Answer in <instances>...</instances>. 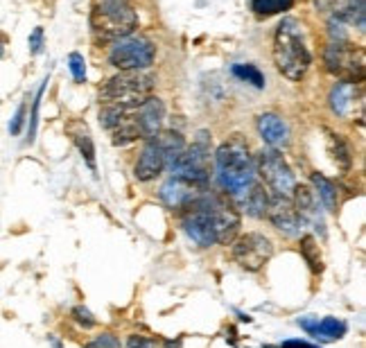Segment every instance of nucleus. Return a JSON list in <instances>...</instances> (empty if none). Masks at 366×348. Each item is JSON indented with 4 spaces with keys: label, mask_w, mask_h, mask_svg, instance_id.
<instances>
[{
    "label": "nucleus",
    "mask_w": 366,
    "mask_h": 348,
    "mask_svg": "<svg viewBox=\"0 0 366 348\" xmlns=\"http://www.w3.org/2000/svg\"><path fill=\"white\" fill-rule=\"evenodd\" d=\"M90 28L105 41H118L131 37L138 28V16L129 0H102L90 14Z\"/></svg>",
    "instance_id": "7ed1b4c3"
},
{
    "label": "nucleus",
    "mask_w": 366,
    "mask_h": 348,
    "mask_svg": "<svg viewBox=\"0 0 366 348\" xmlns=\"http://www.w3.org/2000/svg\"><path fill=\"white\" fill-rule=\"evenodd\" d=\"M294 0H251V9L258 16H273L281 11H288Z\"/></svg>",
    "instance_id": "393cba45"
},
{
    "label": "nucleus",
    "mask_w": 366,
    "mask_h": 348,
    "mask_svg": "<svg viewBox=\"0 0 366 348\" xmlns=\"http://www.w3.org/2000/svg\"><path fill=\"white\" fill-rule=\"evenodd\" d=\"M45 84H48V77L43 79V84L37 93V100L32 104V118H30V143L34 141V136H37V124H39V107H41V98H43V91H45Z\"/></svg>",
    "instance_id": "c85d7f7f"
},
{
    "label": "nucleus",
    "mask_w": 366,
    "mask_h": 348,
    "mask_svg": "<svg viewBox=\"0 0 366 348\" xmlns=\"http://www.w3.org/2000/svg\"><path fill=\"white\" fill-rule=\"evenodd\" d=\"M326 68L335 75H344L348 77V82H360L362 73H364V54L362 50L350 48L348 41L346 43H337L330 41L326 48Z\"/></svg>",
    "instance_id": "9d476101"
},
{
    "label": "nucleus",
    "mask_w": 366,
    "mask_h": 348,
    "mask_svg": "<svg viewBox=\"0 0 366 348\" xmlns=\"http://www.w3.org/2000/svg\"><path fill=\"white\" fill-rule=\"evenodd\" d=\"M267 217L269 222L276 226V231H281L283 236L294 238L299 236V228H301V217L296 213L292 197H278V195H271L269 197V206H267Z\"/></svg>",
    "instance_id": "f8f14e48"
},
{
    "label": "nucleus",
    "mask_w": 366,
    "mask_h": 348,
    "mask_svg": "<svg viewBox=\"0 0 366 348\" xmlns=\"http://www.w3.org/2000/svg\"><path fill=\"white\" fill-rule=\"evenodd\" d=\"M281 348H319V346L307 344V342H301V340H290V342H283Z\"/></svg>",
    "instance_id": "72a5a7b5"
},
{
    "label": "nucleus",
    "mask_w": 366,
    "mask_h": 348,
    "mask_svg": "<svg viewBox=\"0 0 366 348\" xmlns=\"http://www.w3.org/2000/svg\"><path fill=\"white\" fill-rule=\"evenodd\" d=\"M154 88V77L143 71H120L116 77L102 86L100 100L105 104H122L127 109H136L138 104L150 98Z\"/></svg>",
    "instance_id": "20e7f679"
},
{
    "label": "nucleus",
    "mask_w": 366,
    "mask_h": 348,
    "mask_svg": "<svg viewBox=\"0 0 366 348\" xmlns=\"http://www.w3.org/2000/svg\"><path fill=\"white\" fill-rule=\"evenodd\" d=\"M165 166H167V156L163 154V149L154 143V138H150L147 145L143 147L138 161H136L134 174L138 181H152L165 170Z\"/></svg>",
    "instance_id": "2eb2a0df"
},
{
    "label": "nucleus",
    "mask_w": 366,
    "mask_h": 348,
    "mask_svg": "<svg viewBox=\"0 0 366 348\" xmlns=\"http://www.w3.org/2000/svg\"><path fill=\"white\" fill-rule=\"evenodd\" d=\"M175 177L194 183V185H203L211 179V147L206 141H197L192 147H186L183 152L170 163Z\"/></svg>",
    "instance_id": "423d86ee"
},
{
    "label": "nucleus",
    "mask_w": 366,
    "mask_h": 348,
    "mask_svg": "<svg viewBox=\"0 0 366 348\" xmlns=\"http://www.w3.org/2000/svg\"><path fill=\"white\" fill-rule=\"evenodd\" d=\"M183 228L199 247H211L217 242L215 226L208 208V195L201 192L186 211H183Z\"/></svg>",
    "instance_id": "6e6552de"
},
{
    "label": "nucleus",
    "mask_w": 366,
    "mask_h": 348,
    "mask_svg": "<svg viewBox=\"0 0 366 348\" xmlns=\"http://www.w3.org/2000/svg\"><path fill=\"white\" fill-rule=\"evenodd\" d=\"M3 52H5V39L0 37V57H3Z\"/></svg>",
    "instance_id": "f704fd0d"
},
{
    "label": "nucleus",
    "mask_w": 366,
    "mask_h": 348,
    "mask_svg": "<svg viewBox=\"0 0 366 348\" xmlns=\"http://www.w3.org/2000/svg\"><path fill=\"white\" fill-rule=\"evenodd\" d=\"M68 68H71L73 79L77 84H82L86 79V62L79 52H71V57H68Z\"/></svg>",
    "instance_id": "cd10ccee"
},
{
    "label": "nucleus",
    "mask_w": 366,
    "mask_h": 348,
    "mask_svg": "<svg viewBox=\"0 0 366 348\" xmlns=\"http://www.w3.org/2000/svg\"><path fill=\"white\" fill-rule=\"evenodd\" d=\"M233 75L237 79H242V82L256 86V88H265V75H262L256 66L251 64H235L233 66Z\"/></svg>",
    "instance_id": "a878e982"
},
{
    "label": "nucleus",
    "mask_w": 366,
    "mask_h": 348,
    "mask_svg": "<svg viewBox=\"0 0 366 348\" xmlns=\"http://www.w3.org/2000/svg\"><path fill=\"white\" fill-rule=\"evenodd\" d=\"M201 192H203L201 185H194V183L179 179V177H172L163 183L161 199L167 208H172V211H186V208L197 199Z\"/></svg>",
    "instance_id": "4468645a"
},
{
    "label": "nucleus",
    "mask_w": 366,
    "mask_h": 348,
    "mask_svg": "<svg viewBox=\"0 0 366 348\" xmlns=\"http://www.w3.org/2000/svg\"><path fill=\"white\" fill-rule=\"evenodd\" d=\"M131 118L136 122V127H138V134L141 138H154L158 132H161L163 127V120H165V104L163 100L158 98H145L138 107H136L131 111Z\"/></svg>",
    "instance_id": "ddd939ff"
},
{
    "label": "nucleus",
    "mask_w": 366,
    "mask_h": 348,
    "mask_svg": "<svg viewBox=\"0 0 366 348\" xmlns=\"http://www.w3.org/2000/svg\"><path fill=\"white\" fill-rule=\"evenodd\" d=\"M271 253V240L262 233H247L233 245V258L247 272H260L269 262Z\"/></svg>",
    "instance_id": "1a4fd4ad"
},
{
    "label": "nucleus",
    "mask_w": 366,
    "mask_h": 348,
    "mask_svg": "<svg viewBox=\"0 0 366 348\" xmlns=\"http://www.w3.org/2000/svg\"><path fill=\"white\" fill-rule=\"evenodd\" d=\"M353 100H355V82H348V79L335 84L333 93H330V107H333V111L341 115V118H346L350 113Z\"/></svg>",
    "instance_id": "a211bd4d"
},
{
    "label": "nucleus",
    "mask_w": 366,
    "mask_h": 348,
    "mask_svg": "<svg viewBox=\"0 0 366 348\" xmlns=\"http://www.w3.org/2000/svg\"><path fill=\"white\" fill-rule=\"evenodd\" d=\"M273 62L283 77L301 82L312 64V54L303 39V28L299 21L283 18L273 37Z\"/></svg>",
    "instance_id": "f257e3e1"
},
{
    "label": "nucleus",
    "mask_w": 366,
    "mask_h": 348,
    "mask_svg": "<svg viewBox=\"0 0 366 348\" xmlns=\"http://www.w3.org/2000/svg\"><path fill=\"white\" fill-rule=\"evenodd\" d=\"M134 109H127L122 107V104H105V107L100 109V124L105 127V129L113 132L116 127H120L124 120L129 118Z\"/></svg>",
    "instance_id": "4be33fe9"
},
{
    "label": "nucleus",
    "mask_w": 366,
    "mask_h": 348,
    "mask_svg": "<svg viewBox=\"0 0 366 348\" xmlns=\"http://www.w3.org/2000/svg\"><path fill=\"white\" fill-rule=\"evenodd\" d=\"M215 163L217 177H220L222 188L231 197V202H237L256 181V166L249 156V147L240 138H231V141L220 145L215 154Z\"/></svg>",
    "instance_id": "f03ea898"
},
{
    "label": "nucleus",
    "mask_w": 366,
    "mask_h": 348,
    "mask_svg": "<svg viewBox=\"0 0 366 348\" xmlns=\"http://www.w3.org/2000/svg\"><path fill=\"white\" fill-rule=\"evenodd\" d=\"M23 120H25V104H20L18 107V111H16V115H14V120L9 122V132L11 134H18L20 132V127H23Z\"/></svg>",
    "instance_id": "2f4dec72"
},
{
    "label": "nucleus",
    "mask_w": 366,
    "mask_h": 348,
    "mask_svg": "<svg viewBox=\"0 0 366 348\" xmlns=\"http://www.w3.org/2000/svg\"><path fill=\"white\" fill-rule=\"evenodd\" d=\"M73 317H75V321L79 323V326H84V328H93L95 326V317L90 315V312L84 306H77L73 310Z\"/></svg>",
    "instance_id": "c756f323"
},
{
    "label": "nucleus",
    "mask_w": 366,
    "mask_h": 348,
    "mask_svg": "<svg viewBox=\"0 0 366 348\" xmlns=\"http://www.w3.org/2000/svg\"><path fill=\"white\" fill-rule=\"evenodd\" d=\"M310 335L314 340H321V342H337L346 335V323L335 317H326L321 321H317V326Z\"/></svg>",
    "instance_id": "aec40b11"
},
{
    "label": "nucleus",
    "mask_w": 366,
    "mask_h": 348,
    "mask_svg": "<svg viewBox=\"0 0 366 348\" xmlns=\"http://www.w3.org/2000/svg\"><path fill=\"white\" fill-rule=\"evenodd\" d=\"M258 174L262 177V181H265L267 188L271 190V195L292 197V192L296 188V177L278 149L267 147L258 154Z\"/></svg>",
    "instance_id": "39448f33"
},
{
    "label": "nucleus",
    "mask_w": 366,
    "mask_h": 348,
    "mask_svg": "<svg viewBox=\"0 0 366 348\" xmlns=\"http://www.w3.org/2000/svg\"><path fill=\"white\" fill-rule=\"evenodd\" d=\"M328 136H330V145H333V154H335L337 166L344 168V170H348L350 163H353V156H350L348 145L344 143V138L337 136V134H330V132H328Z\"/></svg>",
    "instance_id": "bb28decb"
},
{
    "label": "nucleus",
    "mask_w": 366,
    "mask_h": 348,
    "mask_svg": "<svg viewBox=\"0 0 366 348\" xmlns=\"http://www.w3.org/2000/svg\"><path fill=\"white\" fill-rule=\"evenodd\" d=\"M127 348H152V344L147 342L145 337H138V335H131L129 342H127Z\"/></svg>",
    "instance_id": "473e14b6"
},
{
    "label": "nucleus",
    "mask_w": 366,
    "mask_h": 348,
    "mask_svg": "<svg viewBox=\"0 0 366 348\" xmlns=\"http://www.w3.org/2000/svg\"><path fill=\"white\" fill-rule=\"evenodd\" d=\"M208 208L215 226V238L220 245H228L233 242L237 231H240V213L231 199L220 195H208Z\"/></svg>",
    "instance_id": "9b49d317"
},
{
    "label": "nucleus",
    "mask_w": 366,
    "mask_h": 348,
    "mask_svg": "<svg viewBox=\"0 0 366 348\" xmlns=\"http://www.w3.org/2000/svg\"><path fill=\"white\" fill-rule=\"evenodd\" d=\"M154 143L163 149V154L167 156V163H172L183 149H186V141H183V136L179 132H158L154 136Z\"/></svg>",
    "instance_id": "412c9836"
},
{
    "label": "nucleus",
    "mask_w": 366,
    "mask_h": 348,
    "mask_svg": "<svg viewBox=\"0 0 366 348\" xmlns=\"http://www.w3.org/2000/svg\"><path fill=\"white\" fill-rule=\"evenodd\" d=\"M312 183H314V188H317V199L321 202L326 206V211L330 213H335L337 211V206H339V192H337V185L326 179L324 174H319V172H312Z\"/></svg>",
    "instance_id": "6ab92c4d"
},
{
    "label": "nucleus",
    "mask_w": 366,
    "mask_h": 348,
    "mask_svg": "<svg viewBox=\"0 0 366 348\" xmlns=\"http://www.w3.org/2000/svg\"><path fill=\"white\" fill-rule=\"evenodd\" d=\"M41 48H43V28H37L30 37V50H32V54H39Z\"/></svg>",
    "instance_id": "7c9ffc66"
},
{
    "label": "nucleus",
    "mask_w": 366,
    "mask_h": 348,
    "mask_svg": "<svg viewBox=\"0 0 366 348\" xmlns=\"http://www.w3.org/2000/svg\"><path fill=\"white\" fill-rule=\"evenodd\" d=\"M301 253L305 262L310 265V269L314 274H321L324 272V260H321V253H319V247H317V240L312 236H303L301 238Z\"/></svg>",
    "instance_id": "b1692460"
},
{
    "label": "nucleus",
    "mask_w": 366,
    "mask_h": 348,
    "mask_svg": "<svg viewBox=\"0 0 366 348\" xmlns=\"http://www.w3.org/2000/svg\"><path fill=\"white\" fill-rule=\"evenodd\" d=\"M156 48L152 41L143 37H124L113 43L109 52L111 66H116L118 71H145L154 62Z\"/></svg>",
    "instance_id": "0eeeda50"
},
{
    "label": "nucleus",
    "mask_w": 366,
    "mask_h": 348,
    "mask_svg": "<svg viewBox=\"0 0 366 348\" xmlns=\"http://www.w3.org/2000/svg\"><path fill=\"white\" fill-rule=\"evenodd\" d=\"M71 136H73V141H75L77 149L82 152L84 161L88 163V168L95 172V145H93V138L88 136L86 127H82V129H77V132L71 127Z\"/></svg>",
    "instance_id": "5701e85b"
},
{
    "label": "nucleus",
    "mask_w": 366,
    "mask_h": 348,
    "mask_svg": "<svg viewBox=\"0 0 366 348\" xmlns=\"http://www.w3.org/2000/svg\"><path fill=\"white\" fill-rule=\"evenodd\" d=\"M235 206H240L247 215L256 217V219H262L267 217V206H269V195L265 190V185L260 181H254L251 183V188L240 197L237 202H233Z\"/></svg>",
    "instance_id": "f3484780"
},
{
    "label": "nucleus",
    "mask_w": 366,
    "mask_h": 348,
    "mask_svg": "<svg viewBox=\"0 0 366 348\" xmlns=\"http://www.w3.org/2000/svg\"><path fill=\"white\" fill-rule=\"evenodd\" d=\"M258 134L262 136V141L267 143V147L278 149L290 143V127L281 115L276 113H262L258 118Z\"/></svg>",
    "instance_id": "dca6fc26"
}]
</instances>
